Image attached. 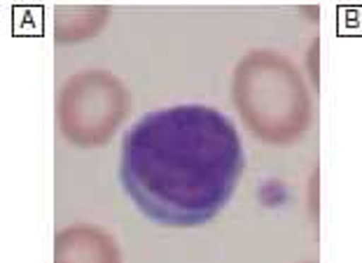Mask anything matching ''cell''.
<instances>
[{
    "mask_svg": "<svg viewBox=\"0 0 362 263\" xmlns=\"http://www.w3.org/2000/svg\"><path fill=\"white\" fill-rule=\"evenodd\" d=\"M241 173L238 128L208 105L148 112L122 140V187L161 226L192 228L211 221L234 196Z\"/></svg>",
    "mask_w": 362,
    "mask_h": 263,
    "instance_id": "cell-1",
    "label": "cell"
}]
</instances>
